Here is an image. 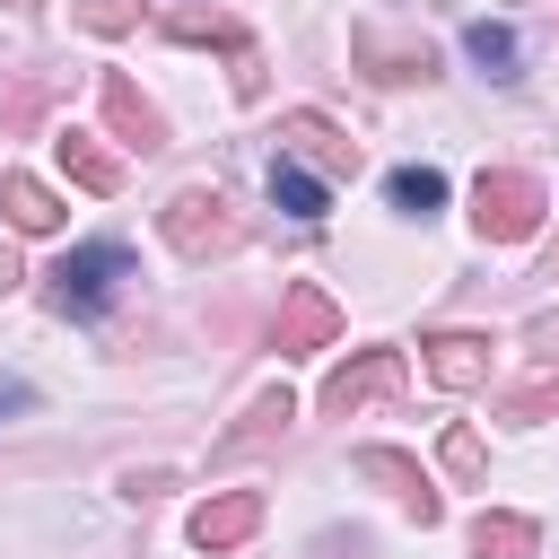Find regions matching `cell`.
Instances as JSON below:
<instances>
[{"label": "cell", "mask_w": 559, "mask_h": 559, "mask_svg": "<svg viewBox=\"0 0 559 559\" xmlns=\"http://www.w3.org/2000/svg\"><path fill=\"white\" fill-rule=\"evenodd\" d=\"M122 288H131V245H122V236H87V245H70V253L44 271V297H52V314H70V323H105Z\"/></svg>", "instance_id": "1"}, {"label": "cell", "mask_w": 559, "mask_h": 559, "mask_svg": "<svg viewBox=\"0 0 559 559\" xmlns=\"http://www.w3.org/2000/svg\"><path fill=\"white\" fill-rule=\"evenodd\" d=\"M542 210H550V192L524 166H480L472 175V227H480V245H524L542 227Z\"/></svg>", "instance_id": "2"}, {"label": "cell", "mask_w": 559, "mask_h": 559, "mask_svg": "<svg viewBox=\"0 0 559 559\" xmlns=\"http://www.w3.org/2000/svg\"><path fill=\"white\" fill-rule=\"evenodd\" d=\"M157 227H166V245H175L183 262H210V253H236V245H245V218H236V201H227L218 183H183Z\"/></svg>", "instance_id": "3"}, {"label": "cell", "mask_w": 559, "mask_h": 559, "mask_svg": "<svg viewBox=\"0 0 559 559\" xmlns=\"http://www.w3.org/2000/svg\"><path fill=\"white\" fill-rule=\"evenodd\" d=\"M393 393H402V349H358V358H341L323 376V411L332 419H358V411H376Z\"/></svg>", "instance_id": "4"}, {"label": "cell", "mask_w": 559, "mask_h": 559, "mask_svg": "<svg viewBox=\"0 0 559 559\" xmlns=\"http://www.w3.org/2000/svg\"><path fill=\"white\" fill-rule=\"evenodd\" d=\"M341 341V306L314 288V280H297L288 297H280V323H271V349L280 358H314V349H332Z\"/></svg>", "instance_id": "5"}, {"label": "cell", "mask_w": 559, "mask_h": 559, "mask_svg": "<svg viewBox=\"0 0 559 559\" xmlns=\"http://www.w3.org/2000/svg\"><path fill=\"white\" fill-rule=\"evenodd\" d=\"M349 472H358V480H376V489H393V507H402L411 524H437V515H445V498L428 489V472H419L411 454H393V445H358V454H349Z\"/></svg>", "instance_id": "6"}, {"label": "cell", "mask_w": 559, "mask_h": 559, "mask_svg": "<svg viewBox=\"0 0 559 559\" xmlns=\"http://www.w3.org/2000/svg\"><path fill=\"white\" fill-rule=\"evenodd\" d=\"M253 533H262V489H218V498L192 507V550H210V559L245 550Z\"/></svg>", "instance_id": "7"}, {"label": "cell", "mask_w": 559, "mask_h": 559, "mask_svg": "<svg viewBox=\"0 0 559 559\" xmlns=\"http://www.w3.org/2000/svg\"><path fill=\"white\" fill-rule=\"evenodd\" d=\"M96 105H105V122H114V131H122V140H131L140 157H148V148H166V114H157V105L140 96V79L105 70V79H96Z\"/></svg>", "instance_id": "8"}, {"label": "cell", "mask_w": 559, "mask_h": 559, "mask_svg": "<svg viewBox=\"0 0 559 559\" xmlns=\"http://www.w3.org/2000/svg\"><path fill=\"white\" fill-rule=\"evenodd\" d=\"M349 52H358V70H367L376 87L437 79V52H428V44H393V35H376V26H358V35H349Z\"/></svg>", "instance_id": "9"}, {"label": "cell", "mask_w": 559, "mask_h": 559, "mask_svg": "<svg viewBox=\"0 0 559 559\" xmlns=\"http://www.w3.org/2000/svg\"><path fill=\"white\" fill-rule=\"evenodd\" d=\"M280 148L306 157L314 175H358V140H341L323 114H288V122H280Z\"/></svg>", "instance_id": "10"}, {"label": "cell", "mask_w": 559, "mask_h": 559, "mask_svg": "<svg viewBox=\"0 0 559 559\" xmlns=\"http://www.w3.org/2000/svg\"><path fill=\"white\" fill-rule=\"evenodd\" d=\"M419 349H428V376H437L445 393H472V384H489V332H428Z\"/></svg>", "instance_id": "11"}, {"label": "cell", "mask_w": 559, "mask_h": 559, "mask_svg": "<svg viewBox=\"0 0 559 559\" xmlns=\"http://www.w3.org/2000/svg\"><path fill=\"white\" fill-rule=\"evenodd\" d=\"M271 201H280L288 218H306V227H314V218L332 210V175H314L306 157H288V148H280V157H271Z\"/></svg>", "instance_id": "12"}, {"label": "cell", "mask_w": 559, "mask_h": 559, "mask_svg": "<svg viewBox=\"0 0 559 559\" xmlns=\"http://www.w3.org/2000/svg\"><path fill=\"white\" fill-rule=\"evenodd\" d=\"M52 157H61V175H70L79 192H96V201H105V192H122V166L96 148V131H79V122H70V131L52 140Z\"/></svg>", "instance_id": "13"}, {"label": "cell", "mask_w": 559, "mask_h": 559, "mask_svg": "<svg viewBox=\"0 0 559 559\" xmlns=\"http://www.w3.org/2000/svg\"><path fill=\"white\" fill-rule=\"evenodd\" d=\"M0 201H9V227L17 236H52L70 210H61V192L52 183H35V175H0Z\"/></svg>", "instance_id": "14"}, {"label": "cell", "mask_w": 559, "mask_h": 559, "mask_svg": "<svg viewBox=\"0 0 559 559\" xmlns=\"http://www.w3.org/2000/svg\"><path fill=\"white\" fill-rule=\"evenodd\" d=\"M533 515H507V507H480L472 515V559H533Z\"/></svg>", "instance_id": "15"}, {"label": "cell", "mask_w": 559, "mask_h": 559, "mask_svg": "<svg viewBox=\"0 0 559 559\" xmlns=\"http://www.w3.org/2000/svg\"><path fill=\"white\" fill-rule=\"evenodd\" d=\"M166 35H175V44H218V52H236V61L253 52L245 26H236L227 9H166Z\"/></svg>", "instance_id": "16"}, {"label": "cell", "mask_w": 559, "mask_h": 559, "mask_svg": "<svg viewBox=\"0 0 559 559\" xmlns=\"http://www.w3.org/2000/svg\"><path fill=\"white\" fill-rule=\"evenodd\" d=\"M288 419H297V393H288V384H271V393H253V411H245V428L227 437V454H253V445H271V437H280Z\"/></svg>", "instance_id": "17"}, {"label": "cell", "mask_w": 559, "mask_h": 559, "mask_svg": "<svg viewBox=\"0 0 559 559\" xmlns=\"http://www.w3.org/2000/svg\"><path fill=\"white\" fill-rule=\"evenodd\" d=\"M384 201H393L402 218H428V210H445V175H437V166H393V175H384Z\"/></svg>", "instance_id": "18"}, {"label": "cell", "mask_w": 559, "mask_h": 559, "mask_svg": "<svg viewBox=\"0 0 559 559\" xmlns=\"http://www.w3.org/2000/svg\"><path fill=\"white\" fill-rule=\"evenodd\" d=\"M463 52H472L489 79H515V61H524V52H515V35H507L498 17H472V26H463Z\"/></svg>", "instance_id": "19"}, {"label": "cell", "mask_w": 559, "mask_h": 559, "mask_svg": "<svg viewBox=\"0 0 559 559\" xmlns=\"http://www.w3.org/2000/svg\"><path fill=\"white\" fill-rule=\"evenodd\" d=\"M70 17H79L87 35H131V26H140V0H79Z\"/></svg>", "instance_id": "20"}, {"label": "cell", "mask_w": 559, "mask_h": 559, "mask_svg": "<svg viewBox=\"0 0 559 559\" xmlns=\"http://www.w3.org/2000/svg\"><path fill=\"white\" fill-rule=\"evenodd\" d=\"M507 419H559V376H533L507 393Z\"/></svg>", "instance_id": "21"}, {"label": "cell", "mask_w": 559, "mask_h": 559, "mask_svg": "<svg viewBox=\"0 0 559 559\" xmlns=\"http://www.w3.org/2000/svg\"><path fill=\"white\" fill-rule=\"evenodd\" d=\"M445 472L454 480H480V437L472 428H445Z\"/></svg>", "instance_id": "22"}, {"label": "cell", "mask_w": 559, "mask_h": 559, "mask_svg": "<svg viewBox=\"0 0 559 559\" xmlns=\"http://www.w3.org/2000/svg\"><path fill=\"white\" fill-rule=\"evenodd\" d=\"M533 349H542V358H559V314H533Z\"/></svg>", "instance_id": "23"}, {"label": "cell", "mask_w": 559, "mask_h": 559, "mask_svg": "<svg viewBox=\"0 0 559 559\" xmlns=\"http://www.w3.org/2000/svg\"><path fill=\"white\" fill-rule=\"evenodd\" d=\"M9 411H26V384H0V419H9Z\"/></svg>", "instance_id": "24"}, {"label": "cell", "mask_w": 559, "mask_h": 559, "mask_svg": "<svg viewBox=\"0 0 559 559\" xmlns=\"http://www.w3.org/2000/svg\"><path fill=\"white\" fill-rule=\"evenodd\" d=\"M0 9H35V0H0Z\"/></svg>", "instance_id": "25"}, {"label": "cell", "mask_w": 559, "mask_h": 559, "mask_svg": "<svg viewBox=\"0 0 559 559\" xmlns=\"http://www.w3.org/2000/svg\"><path fill=\"white\" fill-rule=\"evenodd\" d=\"M550 280H559V262H550Z\"/></svg>", "instance_id": "26"}]
</instances>
